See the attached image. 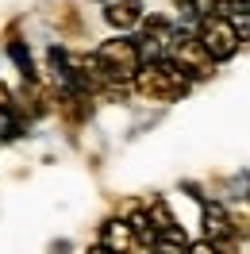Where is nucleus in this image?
Here are the masks:
<instances>
[{
  "label": "nucleus",
  "mask_w": 250,
  "mask_h": 254,
  "mask_svg": "<svg viewBox=\"0 0 250 254\" xmlns=\"http://www.w3.org/2000/svg\"><path fill=\"white\" fill-rule=\"evenodd\" d=\"M89 69L108 85H127L142 69V54L135 39H108L89 54Z\"/></svg>",
  "instance_id": "obj_1"
},
{
  "label": "nucleus",
  "mask_w": 250,
  "mask_h": 254,
  "mask_svg": "<svg viewBox=\"0 0 250 254\" xmlns=\"http://www.w3.org/2000/svg\"><path fill=\"white\" fill-rule=\"evenodd\" d=\"M188 85L192 81L181 73V65L173 62V58H162V62H146L135 73V89L142 96H150V100H181L188 93Z\"/></svg>",
  "instance_id": "obj_2"
},
{
  "label": "nucleus",
  "mask_w": 250,
  "mask_h": 254,
  "mask_svg": "<svg viewBox=\"0 0 250 254\" xmlns=\"http://www.w3.org/2000/svg\"><path fill=\"white\" fill-rule=\"evenodd\" d=\"M196 43H200V50L208 54V62H227V58H235L239 54V31H235L227 19L219 16H208L200 19V27H196Z\"/></svg>",
  "instance_id": "obj_3"
},
{
  "label": "nucleus",
  "mask_w": 250,
  "mask_h": 254,
  "mask_svg": "<svg viewBox=\"0 0 250 254\" xmlns=\"http://www.w3.org/2000/svg\"><path fill=\"white\" fill-rule=\"evenodd\" d=\"M100 247L112 251V254H135L139 239H135V231H131L127 220H108L104 227H100Z\"/></svg>",
  "instance_id": "obj_4"
},
{
  "label": "nucleus",
  "mask_w": 250,
  "mask_h": 254,
  "mask_svg": "<svg viewBox=\"0 0 250 254\" xmlns=\"http://www.w3.org/2000/svg\"><path fill=\"white\" fill-rule=\"evenodd\" d=\"M104 19H108L112 27H120V31L139 27L142 23V0H116V4L104 8Z\"/></svg>",
  "instance_id": "obj_5"
},
{
  "label": "nucleus",
  "mask_w": 250,
  "mask_h": 254,
  "mask_svg": "<svg viewBox=\"0 0 250 254\" xmlns=\"http://www.w3.org/2000/svg\"><path fill=\"white\" fill-rule=\"evenodd\" d=\"M231 216L223 212L219 204H208L204 208V239L208 243H223V239H231Z\"/></svg>",
  "instance_id": "obj_6"
},
{
  "label": "nucleus",
  "mask_w": 250,
  "mask_h": 254,
  "mask_svg": "<svg viewBox=\"0 0 250 254\" xmlns=\"http://www.w3.org/2000/svg\"><path fill=\"white\" fill-rule=\"evenodd\" d=\"M127 223H131V231H135V239H139L142 247H154V223H150V212H146V208H135V212L127 216Z\"/></svg>",
  "instance_id": "obj_7"
},
{
  "label": "nucleus",
  "mask_w": 250,
  "mask_h": 254,
  "mask_svg": "<svg viewBox=\"0 0 250 254\" xmlns=\"http://www.w3.org/2000/svg\"><path fill=\"white\" fill-rule=\"evenodd\" d=\"M212 4H216V0H177V8L185 12L188 23H200V19H208V16H212Z\"/></svg>",
  "instance_id": "obj_8"
},
{
  "label": "nucleus",
  "mask_w": 250,
  "mask_h": 254,
  "mask_svg": "<svg viewBox=\"0 0 250 254\" xmlns=\"http://www.w3.org/2000/svg\"><path fill=\"white\" fill-rule=\"evenodd\" d=\"M12 62H19V73H23V77L27 81H35V65H31V54H27V47H23V43H12Z\"/></svg>",
  "instance_id": "obj_9"
},
{
  "label": "nucleus",
  "mask_w": 250,
  "mask_h": 254,
  "mask_svg": "<svg viewBox=\"0 0 250 254\" xmlns=\"http://www.w3.org/2000/svg\"><path fill=\"white\" fill-rule=\"evenodd\" d=\"M181 254H219L216 251V243H208V239H200V243H188Z\"/></svg>",
  "instance_id": "obj_10"
},
{
  "label": "nucleus",
  "mask_w": 250,
  "mask_h": 254,
  "mask_svg": "<svg viewBox=\"0 0 250 254\" xmlns=\"http://www.w3.org/2000/svg\"><path fill=\"white\" fill-rule=\"evenodd\" d=\"M12 108H16V104H12V93L0 85V112H4V116H12Z\"/></svg>",
  "instance_id": "obj_11"
},
{
  "label": "nucleus",
  "mask_w": 250,
  "mask_h": 254,
  "mask_svg": "<svg viewBox=\"0 0 250 254\" xmlns=\"http://www.w3.org/2000/svg\"><path fill=\"white\" fill-rule=\"evenodd\" d=\"M150 254H181V251H173V247H150Z\"/></svg>",
  "instance_id": "obj_12"
},
{
  "label": "nucleus",
  "mask_w": 250,
  "mask_h": 254,
  "mask_svg": "<svg viewBox=\"0 0 250 254\" xmlns=\"http://www.w3.org/2000/svg\"><path fill=\"white\" fill-rule=\"evenodd\" d=\"M89 254H112V251H104V247H93V251H89Z\"/></svg>",
  "instance_id": "obj_13"
}]
</instances>
